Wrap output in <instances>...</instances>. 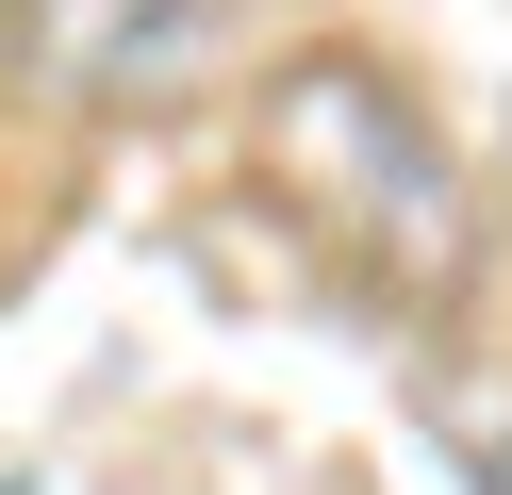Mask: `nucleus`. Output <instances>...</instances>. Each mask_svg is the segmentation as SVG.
I'll list each match as a JSON object with an SVG mask.
<instances>
[{"instance_id": "f257e3e1", "label": "nucleus", "mask_w": 512, "mask_h": 495, "mask_svg": "<svg viewBox=\"0 0 512 495\" xmlns=\"http://www.w3.org/2000/svg\"><path fill=\"white\" fill-rule=\"evenodd\" d=\"M265 165H281V198H298L314 231H331L364 281H463V165H446V132L413 116V83L380 50H298L265 83Z\"/></svg>"}, {"instance_id": "f03ea898", "label": "nucleus", "mask_w": 512, "mask_h": 495, "mask_svg": "<svg viewBox=\"0 0 512 495\" xmlns=\"http://www.w3.org/2000/svg\"><path fill=\"white\" fill-rule=\"evenodd\" d=\"M232 0H0V66L83 116H133V99H182Z\"/></svg>"}]
</instances>
